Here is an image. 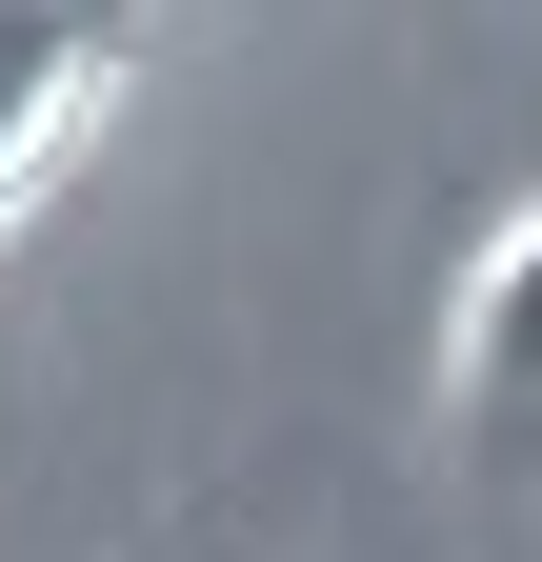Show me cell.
I'll return each instance as SVG.
<instances>
[{
	"instance_id": "6da1fadb",
	"label": "cell",
	"mask_w": 542,
	"mask_h": 562,
	"mask_svg": "<svg viewBox=\"0 0 542 562\" xmlns=\"http://www.w3.org/2000/svg\"><path fill=\"white\" fill-rule=\"evenodd\" d=\"M121 101H142V41L121 21H21V0H0V261L81 201V161L121 140Z\"/></svg>"
},
{
	"instance_id": "7a4b0ae2",
	"label": "cell",
	"mask_w": 542,
	"mask_h": 562,
	"mask_svg": "<svg viewBox=\"0 0 542 562\" xmlns=\"http://www.w3.org/2000/svg\"><path fill=\"white\" fill-rule=\"evenodd\" d=\"M442 422L542 482V201H503V241L462 261V302H442Z\"/></svg>"
}]
</instances>
